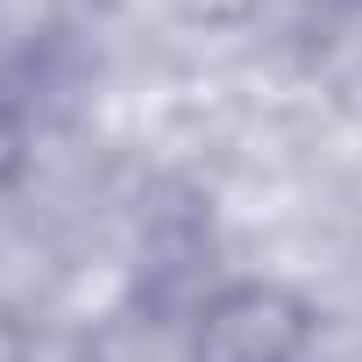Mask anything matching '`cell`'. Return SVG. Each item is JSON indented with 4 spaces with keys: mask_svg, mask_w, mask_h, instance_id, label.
<instances>
[{
    "mask_svg": "<svg viewBox=\"0 0 362 362\" xmlns=\"http://www.w3.org/2000/svg\"><path fill=\"white\" fill-rule=\"evenodd\" d=\"M8 149H15V135H8V121H0V156H8Z\"/></svg>",
    "mask_w": 362,
    "mask_h": 362,
    "instance_id": "obj_1",
    "label": "cell"
}]
</instances>
